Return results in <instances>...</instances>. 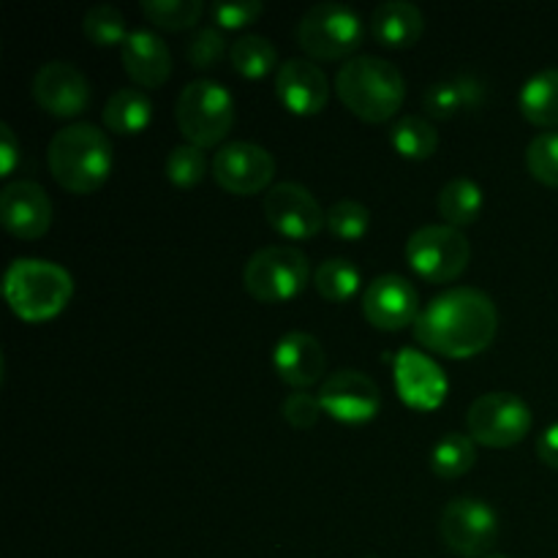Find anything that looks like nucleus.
Here are the masks:
<instances>
[{
  "mask_svg": "<svg viewBox=\"0 0 558 558\" xmlns=\"http://www.w3.org/2000/svg\"><path fill=\"white\" fill-rule=\"evenodd\" d=\"M33 98L54 118H74L90 104V82L69 60H49L33 76Z\"/></svg>",
  "mask_w": 558,
  "mask_h": 558,
  "instance_id": "16",
  "label": "nucleus"
},
{
  "mask_svg": "<svg viewBox=\"0 0 558 558\" xmlns=\"http://www.w3.org/2000/svg\"><path fill=\"white\" fill-rule=\"evenodd\" d=\"M327 227L341 240H360L371 229V210L357 199H338L327 207Z\"/></svg>",
  "mask_w": 558,
  "mask_h": 558,
  "instance_id": "33",
  "label": "nucleus"
},
{
  "mask_svg": "<svg viewBox=\"0 0 558 558\" xmlns=\"http://www.w3.org/2000/svg\"><path fill=\"white\" fill-rule=\"evenodd\" d=\"M125 71L140 87H161L172 74V52L167 41L150 27H136L120 44Z\"/></svg>",
  "mask_w": 558,
  "mask_h": 558,
  "instance_id": "20",
  "label": "nucleus"
},
{
  "mask_svg": "<svg viewBox=\"0 0 558 558\" xmlns=\"http://www.w3.org/2000/svg\"><path fill=\"white\" fill-rule=\"evenodd\" d=\"M526 167L534 180L558 189V131H543L529 142Z\"/></svg>",
  "mask_w": 558,
  "mask_h": 558,
  "instance_id": "34",
  "label": "nucleus"
},
{
  "mask_svg": "<svg viewBox=\"0 0 558 558\" xmlns=\"http://www.w3.org/2000/svg\"><path fill=\"white\" fill-rule=\"evenodd\" d=\"M322 409L338 423H368L381 409V390L368 374L354 368L336 371L319 387Z\"/></svg>",
  "mask_w": 558,
  "mask_h": 558,
  "instance_id": "13",
  "label": "nucleus"
},
{
  "mask_svg": "<svg viewBox=\"0 0 558 558\" xmlns=\"http://www.w3.org/2000/svg\"><path fill=\"white\" fill-rule=\"evenodd\" d=\"M272 363H276L278 376L287 385L298 387V390H308L311 385H316L325 376L327 354L316 336L305 330H289L278 338Z\"/></svg>",
  "mask_w": 558,
  "mask_h": 558,
  "instance_id": "19",
  "label": "nucleus"
},
{
  "mask_svg": "<svg viewBox=\"0 0 558 558\" xmlns=\"http://www.w3.org/2000/svg\"><path fill=\"white\" fill-rule=\"evenodd\" d=\"M485 558H510V556H505V554H490V556H485Z\"/></svg>",
  "mask_w": 558,
  "mask_h": 558,
  "instance_id": "40",
  "label": "nucleus"
},
{
  "mask_svg": "<svg viewBox=\"0 0 558 558\" xmlns=\"http://www.w3.org/2000/svg\"><path fill=\"white\" fill-rule=\"evenodd\" d=\"M272 174H276V158L256 142H227L213 156V178L229 194H259L262 189L270 185Z\"/></svg>",
  "mask_w": 558,
  "mask_h": 558,
  "instance_id": "12",
  "label": "nucleus"
},
{
  "mask_svg": "<svg viewBox=\"0 0 558 558\" xmlns=\"http://www.w3.org/2000/svg\"><path fill=\"white\" fill-rule=\"evenodd\" d=\"M537 456L543 463L558 469V423L543 430V436L537 439Z\"/></svg>",
  "mask_w": 558,
  "mask_h": 558,
  "instance_id": "39",
  "label": "nucleus"
},
{
  "mask_svg": "<svg viewBox=\"0 0 558 558\" xmlns=\"http://www.w3.org/2000/svg\"><path fill=\"white\" fill-rule=\"evenodd\" d=\"M466 428L485 447H512L532 430V409L515 392H485L466 412Z\"/></svg>",
  "mask_w": 558,
  "mask_h": 558,
  "instance_id": "9",
  "label": "nucleus"
},
{
  "mask_svg": "<svg viewBox=\"0 0 558 558\" xmlns=\"http://www.w3.org/2000/svg\"><path fill=\"white\" fill-rule=\"evenodd\" d=\"M229 58L232 65L238 69V74L256 80V76L270 74L278 65V49L276 44L267 36L259 33H245V36L234 38L232 47H229Z\"/></svg>",
  "mask_w": 558,
  "mask_h": 558,
  "instance_id": "27",
  "label": "nucleus"
},
{
  "mask_svg": "<svg viewBox=\"0 0 558 558\" xmlns=\"http://www.w3.org/2000/svg\"><path fill=\"white\" fill-rule=\"evenodd\" d=\"M314 283L322 298L330 300V303H343V300H349L357 292L363 278H360V267L352 259L332 256V259H325L316 267Z\"/></svg>",
  "mask_w": 558,
  "mask_h": 558,
  "instance_id": "29",
  "label": "nucleus"
},
{
  "mask_svg": "<svg viewBox=\"0 0 558 558\" xmlns=\"http://www.w3.org/2000/svg\"><path fill=\"white\" fill-rule=\"evenodd\" d=\"M0 221L20 240L41 238L52 227V199L36 180H11L0 191Z\"/></svg>",
  "mask_w": 558,
  "mask_h": 558,
  "instance_id": "17",
  "label": "nucleus"
},
{
  "mask_svg": "<svg viewBox=\"0 0 558 558\" xmlns=\"http://www.w3.org/2000/svg\"><path fill=\"white\" fill-rule=\"evenodd\" d=\"M82 31L98 47H112V44H123L129 38V27H125V16L118 5L112 3H96L85 11L82 16Z\"/></svg>",
  "mask_w": 558,
  "mask_h": 558,
  "instance_id": "30",
  "label": "nucleus"
},
{
  "mask_svg": "<svg viewBox=\"0 0 558 558\" xmlns=\"http://www.w3.org/2000/svg\"><path fill=\"white\" fill-rule=\"evenodd\" d=\"M474 461H477V447L472 436L463 434H445L430 452V469L441 480L463 477L474 466Z\"/></svg>",
  "mask_w": 558,
  "mask_h": 558,
  "instance_id": "28",
  "label": "nucleus"
},
{
  "mask_svg": "<svg viewBox=\"0 0 558 558\" xmlns=\"http://www.w3.org/2000/svg\"><path fill=\"white\" fill-rule=\"evenodd\" d=\"M472 243L450 223H425L407 240V262L420 278L430 283H450L466 270Z\"/></svg>",
  "mask_w": 558,
  "mask_h": 558,
  "instance_id": "7",
  "label": "nucleus"
},
{
  "mask_svg": "<svg viewBox=\"0 0 558 558\" xmlns=\"http://www.w3.org/2000/svg\"><path fill=\"white\" fill-rule=\"evenodd\" d=\"M311 276L308 256L294 245H265L245 262L243 283L251 298L281 303L305 289Z\"/></svg>",
  "mask_w": 558,
  "mask_h": 558,
  "instance_id": "8",
  "label": "nucleus"
},
{
  "mask_svg": "<svg viewBox=\"0 0 558 558\" xmlns=\"http://www.w3.org/2000/svg\"><path fill=\"white\" fill-rule=\"evenodd\" d=\"M3 294L11 311L25 322L58 316L74 294V278L65 267L36 256H20L5 267Z\"/></svg>",
  "mask_w": 558,
  "mask_h": 558,
  "instance_id": "4",
  "label": "nucleus"
},
{
  "mask_svg": "<svg viewBox=\"0 0 558 558\" xmlns=\"http://www.w3.org/2000/svg\"><path fill=\"white\" fill-rule=\"evenodd\" d=\"M262 213L276 232L289 240H308L322 232L327 223L325 207L300 183H276L262 196Z\"/></svg>",
  "mask_w": 558,
  "mask_h": 558,
  "instance_id": "11",
  "label": "nucleus"
},
{
  "mask_svg": "<svg viewBox=\"0 0 558 558\" xmlns=\"http://www.w3.org/2000/svg\"><path fill=\"white\" fill-rule=\"evenodd\" d=\"M52 178L71 194H87L112 172V142L93 123H71L52 136L47 150Z\"/></svg>",
  "mask_w": 558,
  "mask_h": 558,
  "instance_id": "2",
  "label": "nucleus"
},
{
  "mask_svg": "<svg viewBox=\"0 0 558 558\" xmlns=\"http://www.w3.org/2000/svg\"><path fill=\"white\" fill-rule=\"evenodd\" d=\"M392 376H396V390L401 401L417 412H430V409L441 407L447 390H450L445 368L420 349H401L396 354Z\"/></svg>",
  "mask_w": 558,
  "mask_h": 558,
  "instance_id": "14",
  "label": "nucleus"
},
{
  "mask_svg": "<svg viewBox=\"0 0 558 558\" xmlns=\"http://www.w3.org/2000/svg\"><path fill=\"white\" fill-rule=\"evenodd\" d=\"M336 90L349 112L368 123H385L407 98V80L390 60L379 54H354L338 69Z\"/></svg>",
  "mask_w": 558,
  "mask_h": 558,
  "instance_id": "3",
  "label": "nucleus"
},
{
  "mask_svg": "<svg viewBox=\"0 0 558 558\" xmlns=\"http://www.w3.org/2000/svg\"><path fill=\"white\" fill-rule=\"evenodd\" d=\"M234 96L216 80H194L180 90L174 104L178 129L191 145L213 147L227 140L234 125Z\"/></svg>",
  "mask_w": 558,
  "mask_h": 558,
  "instance_id": "5",
  "label": "nucleus"
},
{
  "mask_svg": "<svg viewBox=\"0 0 558 558\" xmlns=\"http://www.w3.org/2000/svg\"><path fill=\"white\" fill-rule=\"evenodd\" d=\"M436 207H439L441 218L450 227L461 229L480 218V210H483V189L472 178H452L439 191V196H436Z\"/></svg>",
  "mask_w": 558,
  "mask_h": 558,
  "instance_id": "25",
  "label": "nucleus"
},
{
  "mask_svg": "<svg viewBox=\"0 0 558 558\" xmlns=\"http://www.w3.org/2000/svg\"><path fill=\"white\" fill-rule=\"evenodd\" d=\"M390 142L403 158L423 161V158H430L436 153L439 134H436V125L423 114H403L392 123Z\"/></svg>",
  "mask_w": 558,
  "mask_h": 558,
  "instance_id": "26",
  "label": "nucleus"
},
{
  "mask_svg": "<svg viewBox=\"0 0 558 558\" xmlns=\"http://www.w3.org/2000/svg\"><path fill=\"white\" fill-rule=\"evenodd\" d=\"M16 161H20V142H16L9 123H0V172L11 174Z\"/></svg>",
  "mask_w": 558,
  "mask_h": 558,
  "instance_id": "38",
  "label": "nucleus"
},
{
  "mask_svg": "<svg viewBox=\"0 0 558 558\" xmlns=\"http://www.w3.org/2000/svg\"><path fill=\"white\" fill-rule=\"evenodd\" d=\"M420 294L409 278L398 272L376 276L363 292V314L379 330H401L417 322Z\"/></svg>",
  "mask_w": 558,
  "mask_h": 558,
  "instance_id": "15",
  "label": "nucleus"
},
{
  "mask_svg": "<svg viewBox=\"0 0 558 558\" xmlns=\"http://www.w3.org/2000/svg\"><path fill=\"white\" fill-rule=\"evenodd\" d=\"M423 9L412 0H385L371 14V33L385 47H412L423 36Z\"/></svg>",
  "mask_w": 558,
  "mask_h": 558,
  "instance_id": "21",
  "label": "nucleus"
},
{
  "mask_svg": "<svg viewBox=\"0 0 558 558\" xmlns=\"http://www.w3.org/2000/svg\"><path fill=\"white\" fill-rule=\"evenodd\" d=\"M322 412H325V409H322L319 396L305 390L289 392L281 403L283 420H287L289 425H294V428H311V425H316V420L322 417Z\"/></svg>",
  "mask_w": 558,
  "mask_h": 558,
  "instance_id": "37",
  "label": "nucleus"
},
{
  "mask_svg": "<svg viewBox=\"0 0 558 558\" xmlns=\"http://www.w3.org/2000/svg\"><path fill=\"white\" fill-rule=\"evenodd\" d=\"M439 532L447 548L466 558L485 556L499 539V515L485 499L458 496L441 510Z\"/></svg>",
  "mask_w": 558,
  "mask_h": 558,
  "instance_id": "10",
  "label": "nucleus"
},
{
  "mask_svg": "<svg viewBox=\"0 0 558 558\" xmlns=\"http://www.w3.org/2000/svg\"><path fill=\"white\" fill-rule=\"evenodd\" d=\"M163 169H167L169 183L180 185V189H191V185L199 183L207 172L205 147H196V145H191V142L172 147L167 156V163H163Z\"/></svg>",
  "mask_w": 558,
  "mask_h": 558,
  "instance_id": "32",
  "label": "nucleus"
},
{
  "mask_svg": "<svg viewBox=\"0 0 558 558\" xmlns=\"http://www.w3.org/2000/svg\"><path fill=\"white\" fill-rule=\"evenodd\" d=\"M276 93L289 112L316 114L330 101V80L314 60L289 58L276 69Z\"/></svg>",
  "mask_w": 558,
  "mask_h": 558,
  "instance_id": "18",
  "label": "nucleus"
},
{
  "mask_svg": "<svg viewBox=\"0 0 558 558\" xmlns=\"http://www.w3.org/2000/svg\"><path fill=\"white\" fill-rule=\"evenodd\" d=\"M365 38V22L352 5L325 0L300 16L298 41L311 58L341 60L354 58Z\"/></svg>",
  "mask_w": 558,
  "mask_h": 558,
  "instance_id": "6",
  "label": "nucleus"
},
{
  "mask_svg": "<svg viewBox=\"0 0 558 558\" xmlns=\"http://www.w3.org/2000/svg\"><path fill=\"white\" fill-rule=\"evenodd\" d=\"M265 11L262 0H216L210 14L216 27H245Z\"/></svg>",
  "mask_w": 558,
  "mask_h": 558,
  "instance_id": "36",
  "label": "nucleus"
},
{
  "mask_svg": "<svg viewBox=\"0 0 558 558\" xmlns=\"http://www.w3.org/2000/svg\"><path fill=\"white\" fill-rule=\"evenodd\" d=\"M150 120L153 101L142 87H118L104 104V125L114 134H140Z\"/></svg>",
  "mask_w": 558,
  "mask_h": 558,
  "instance_id": "24",
  "label": "nucleus"
},
{
  "mask_svg": "<svg viewBox=\"0 0 558 558\" xmlns=\"http://www.w3.org/2000/svg\"><path fill=\"white\" fill-rule=\"evenodd\" d=\"M202 0H142V14L167 31H185L202 20Z\"/></svg>",
  "mask_w": 558,
  "mask_h": 558,
  "instance_id": "31",
  "label": "nucleus"
},
{
  "mask_svg": "<svg viewBox=\"0 0 558 558\" xmlns=\"http://www.w3.org/2000/svg\"><path fill=\"white\" fill-rule=\"evenodd\" d=\"M521 112L529 123L543 125V129H556L558 125V69H539L537 74L529 76L521 87Z\"/></svg>",
  "mask_w": 558,
  "mask_h": 558,
  "instance_id": "23",
  "label": "nucleus"
},
{
  "mask_svg": "<svg viewBox=\"0 0 558 558\" xmlns=\"http://www.w3.org/2000/svg\"><path fill=\"white\" fill-rule=\"evenodd\" d=\"M499 311L477 287H452L436 294L414 322V338L445 357H472L494 343Z\"/></svg>",
  "mask_w": 558,
  "mask_h": 558,
  "instance_id": "1",
  "label": "nucleus"
},
{
  "mask_svg": "<svg viewBox=\"0 0 558 558\" xmlns=\"http://www.w3.org/2000/svg\"><path fill=\"white\" fill-rule=\"evenodd\" d=\"M485 98L483 82L474 80L469 74L450 76V80L434 82V85L425 87L423 93V107L428 109L430 118H456V114L469 112V109H477Z\"/></svg>",
  "mask_w": 558,
  "mask_h": 558,
  "instance_id": "22",
  "label": "nucleus"
},
{
  "mask_svg": "<svg viewBox=\"0 0 558 558\" xmlns=\"http://www.w3.org/2000/svg\"><path fill=\"white\" fill-rule=\"evenodd\" d=\"M223 52H227V38L216 25L196 27L194 36L189 38V47H185L189 63L196 69H213L223 58Z\"/></svg>",
  "mask_w": 558,
  "mask_h": 558,
  "instance_id": "35",
  "label": "nucleus"
}]
</instances>
